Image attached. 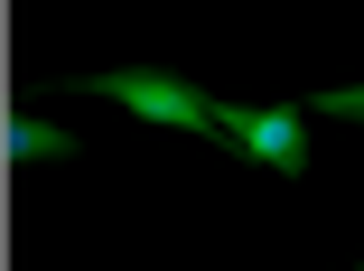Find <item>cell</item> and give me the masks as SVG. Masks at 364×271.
<instances>
[{"label":"cell","mask_w":364,"mask_h":271,"mask_svg":"<svg viewBox=\"0 0 364 271\" xmlns=\"http://www.w3.org/2000/svg\"><path fill=\"white\" fill-rule=\"evenodd\" d=\"M215 131H225L234 150L271 159L280 178H299V169H309V141H299V112H243V103H215Z\"/></svg>","instance_id":"obj_2"},{"label":"cell","mask_w":364,"mask_h":271,"mask_svg":"<svg viewBox=\"0 0 364 271\" xmlns=\"http://www.w3.org/2000/svg\"><path fill=\"white\" fill-rule=\"evenodd\" d=\"M10 159H75V141L38 112H10Z\"/></svg>","instance_id":"obj_3"},{"label":"cell","mask_w":364,"mask_h":271,"mask_svg":"<svg viewBox=\"0 0 364 271\" xmlns=\"http://www.w3.org/2000/svg\"><path fill=\"white\" fill-rule=\"evenodd\" d=\"M85 94L140 112V122H168V131H215V103L187 75H159V65H112V75H85Z\"/></svg>","instance_id":"obj_1"},{"label":"cell","mask_w":364,"mask_h":271,"mask_svg":"<svg viewBox=\"0 0 364 271\" xmlns=\"http://www.w3.org/2000/svg\"><path fill=\"white\" fill-rule=\"evenodd\" d=\"M355 271H364V262H355Z\"/></svg>","instance_id":"obj_5"},{"label":"cell","mask_w":364,"mask_h":271,"mask_svg":"<svg viewBox=\"0 0 364 271\" xmlns=\"http://www.w3.org/2000/svg\"><path fill=\"white\" fill-rule=\"evenodd\" d=\"M318 112H336V122H364V85H327V94H318Z\"/></svg>","instance_id":"obj_4"}]
</instances>
